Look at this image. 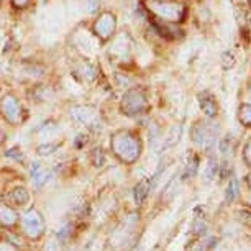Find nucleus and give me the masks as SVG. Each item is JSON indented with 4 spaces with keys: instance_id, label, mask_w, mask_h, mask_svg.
<instances>
[{
    "instance_id": "obj_4",
    "label": "nucleus",
    "mask_w": 251,
    "mask_h": 251,
    "mask_svg": "<svg viewBox=\"0 0 251 251\" xmlns=\"http://www.w3.org/2000/svg\"><path fill=\"white\" fill-rule=\"evenodd\" d=\"M94 28H96V33L102 40H107V38H110L113 30H115V17L110 15V13H103V15H100V18H97Z\"/></svg>"
},
{
    "instance_id": "obj_2",
    "label": "nucleus",
    "mask_w": 251,
    "mask_h": 251,
    "mask_svg": "<svg viewBox=\"0 0 251 251\" xmlns=\"http://www.w3.org/2000/svg\"><path fill=\"white\" fill-rule=\"evenodd\" d=\"M122 108L126 115H136V113H143L148 108V102H146L143 92L138 89H131L123 96Z\"/></svg>"
},
{
    "instance_id": "obj_9",
    "label": "nucleus",
    "mask_w": 251,
    "mask_h": 251,
    "mask_svg": "<svg viewBox=\"0 0 251 251\" xmlns=\"http://www.w3.org/2000/svg\"><path fill=\"white\" fill-rule=\"evenodd\" d=\"M236 196H238V181L235 177L230 179V184H228V189H226V201L228 202H233Z\"/></svg>"
},
{
    "instance_id": "obj_6",
    "label": "nucleus",
    "mask_w": 251,
    "mask_h": 251,
    "mask_svg": "<svg viewBox=\"0 0 251 251\" xmlns=\"http://www.w3.org/2000/svg\"><path fill=\"white\" fill-rule=\"evenodd\" d=\"M3 110H5V115L10 120H15V115L20 108H18V103L13 100V97H5V100H3Z\"/></svg>"
},
{
    "instance_id": "obj_11",
    "label": "nucleus",
    "mask_w": 251,
    "mask_h": 251,
    "mask_svg": "<svg viewBox=\"0 0 251 251\" xmlns=\"http://www.w3.org/2000/svg\"><path fill=\"white\" fill-rule=\"evenodd\" d=\"M217 171H219V163H217V159L215 158H212L210 161H208V164H207V179H214L217 177Z\"/></svg>"
},
{
    "instance_id": "obj_7",
    "label": "nucleus",
    "mask_w": 251,
    "mask_h": 251,
    "mask_svg": "<svg viewBox=\"0 0 251 251\" xmlns=\"http://www.w3.org/2000/svg\"><path fill=\"white\" fill-rule=\"evenodd\" d=\"M238 118L245 126H251V103H243L240 107Z\"/></svg>"
},
{
    "instance_id": "obj_14",
    "label": "nucleus",
    "mask_w": 251,
    "mask_h": 251,
    "mask_svg": "<svg viewBox=\"0 0 251 251\" xmlns=\"http://www.w3.org/2000/svg\"><path fill=\"white\" fill-rule=\"evenodd\" d=\"M248 182H250V186H251V174H250V176H248Z\"/></svg>"
},
{
    "instance_id": "obj_3",
    "label": "nucleus",
    "mask_w": 251,
    "mask_h": 251,
    "mask_svg": "<svg viewBox=\"0 0 251 251\" xmlns=\"http://www.w3.org/2000/svg\"><path fill=\"white\" fill-rule=\"evenodd\" d=\"M151 10L163 18V20L169 22H179L182 18L184 8L177 3H163V2H153L150 3Z\"/></svg>"
},
{
    "instance_id": "obj_15",
    "label": "nucleus",
    "mask_w": 251,
    "mask_h": 251,
    "mask_svg": "<svg viewBox=\"0 0 251 251\" xmlns=\"http://www.w3.org/2000/svg\"><path fill=\"white\" fill-rule=\"evenodd\" d=\"M250 5H251V0H250Z\"/></svg>"
},
{
    "instance_id": "obj_1",
    "label": "nucleus",
    "mask_w": 251,
    "mask_h": 251,
    "mask_svg": "<svg viewBox=\"0 0 251 251\" xmlns=\"http://www.w3.org/2000/svg\"><path fill=\"white\" fill-rule=\"evenodd\" d=\"M113 146H115L117 154L123 161H126V163H133L140 156V143L136 141L135 136H131L126 131H122V133L115 135Z\"/></svg>"
},
{
    "instance_id": "obj_5",
    "label": "nucleus",
    "mask_w": 251,
    "mask_h": 251,
    "mask_svg": "<svg viewBox=\"0 0 251 251\" xmlns=\"http://www.w3.org/2000/svg\"><path fill=\"white\" fill-rule=\"evenodd\" d=\"M199 103H201V108H202L203 113H205L208 118H212V117L217 115V110H219V107H217L215 99H214V96H212L210 92L201 94V96H199Z\"/></svg>"
},
{
    "instance_id": "obj_10",
    "label": "nucleus",
    "mask_w": 251,
    "mask_h": 251,
    "mask_svg": "<svg viewBox=\"0 0 251 251\" xmlns=\"http://www.w3.org/2000/svg\"><path fill=\"white\" fill-rule=\"evenodd\" d=\"M235 54L233 53H230V51H226V53H224V56H222V68L224 69H231L235 66Z\"/></svg>"
},
{
    "instance_id": "obj_8",
    "label": "nucleus",
    "mask_w": 251,
    "mask_h": 251,
    "mask_svg": "<svg viewBox=\"0 0 251 251\" xmlns=\"http://www.w3.org/2000/svg\"><path fill=\"white\" fill-rule=\"evenodd\" d=\"M148 189H150V184L148 181H141L138 186H136L135 189V199H136V202H143L145 201V197L148 196Z\"/></svg>"
},
{
    "instance_id": "obj_12",
    "label": "nucleus",
    "mask_w": 251,
    "mask_h": 251,
    "mask_svg": "<svg viewBox=\"0 0 251 251\" xmlns=\"http://www.w3.org/2000/svg\"><path fill=\"white\" fill-rule=\"evenodd\" d=\"M243 161L246 163V166H251V140H248V143L245 145V150H243Z\"/></svg>"
},
{
    "instance_id": "obj_13",
    "label": "nucleus",
    "mask_w": 251,
    "mask_h": 251,
    "mask_svg": "<svg viewBox=\"0 0 251 251\" xmlns=\"http://www.w3.org/2000/svg\"><path fill=\"white\" fill-rule=\"evenodd\" d=\"M30 0H15V3L17 5H25V3H28Z\"/></svg>"
}]
</instances>
